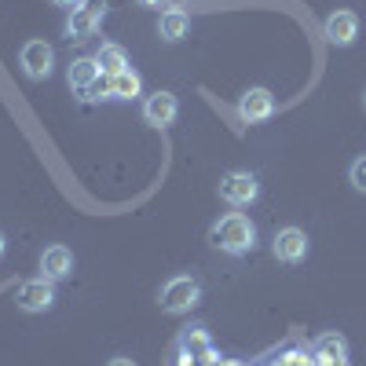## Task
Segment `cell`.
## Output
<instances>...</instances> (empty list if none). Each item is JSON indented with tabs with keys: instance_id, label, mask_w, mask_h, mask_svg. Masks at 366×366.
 I'll return each instance as SVG.
<instances>
[{
	"instance_id": "cell-1",
	"label": "cell",
	"mask_w": 366,
	"mask_h": 366,
	"mask_svg": "<svg viewBox=\"0 0 366 366\" xmlns=\"http://www.w3.org/2000/svg\"><path fill=\"white\" fill-rule=\"evenodd\" d=\"M209 246L227 257H246L257 249V224L246 212H224V217L209 227Z\"/></svg>"
},
{
	"instance_id": "cell-2",
	"label": "cell",
	"mask_w": 366,
	"mask_h": 366,
	"mask_svg": "<svg viewBox=\"0 0 366 366\" xmlns=\"http://www.w3.org/2000/svg\"><path fill=\"white\" fill-rule=\"evenodd\" d=\"M198 300H202V286L194 274H172L158 293V304L165 315H187Z\"/></svg>"
},
{
	"instance_id": "cell-3",
	"label": "cell",
	"mask_w": 366,
	"mask_h": 366,
	"mask_svg": "<svg viewBox=\"0 0 366 366\" xmlns=\"http://www.w3.org/2000/svg\"><path fill=\"white\" fill-rule=\"evenodd\" d=\"M220 198L231 205V209H246L260 198V179L246 169H234L220 179Z\"/></svg>"
},
{
	"instance_id": "cell-4",
	"label": "cell",
	"mask_w": 366,
	"mask_h": 366,
	"mask_svg": "<svg viewBox=\"0 0 366 366\" xmlns=\"http://www.w3.org/2000/svg\"><path fill=\"white\" fill-rule=\"evenodd\" d=\"M15 308L26 312V315H44V312H51V308H55V282H48V279H29V282H22L19 293H15Z\"/></svg>"
},
{
	"instance_id": "cell-5",
	"label": "cell",
	"mask_w": 366,
	"mask_h": 366,
	"mask_svg": "<svg viewBox=\"0 0 366 366\" xmlns=\"http://www.w3.org/2000/svg\"><path fill=\"white\" fill-rule=\"evenodd\" d=\"M19 66L29 81H44L55 70V48L48 41H26L19 51Z\"/></svg>"
},
{
	"instance_id": "cell-6",
	"label": "cell",
	"mask_w": 366,
	"mask_h": 366,
	"mask_svg": "<svg viewBox=\"0 0 366 366\" xmlns=\"http://www.w3.org/2000/svg\"><path fill=\"white\" fill-rule=\"evenodd\" d=\"M308 234H304L300 227H282L274 231V242H271V253L279 264H304L308 260Z\"/></svg>"
},
{
	"instance_id": "cell-7",
	"label": "cell",
	"mask_w": 366,
	"mask_h": 366,
	"mask_svg": "<svg viewBox=\"0 0 366 366\" xmlns=\"http://www.w3.org/2000/svg\"><path fill=\"white\" fill-rule=\"evenodd\" d=\"M176 117H179V99L172 96V92H162V88H158L154 96L143 99V121H147V125L169 129Z\"/></svg>"
},
{
	"instance_id": "cell-8",
	"label": "cell",
	"mask_w": 366,
	"mask_h": 366,
	"mask_svg": "<svg viewBox=\"0 0 366 366\" xmlns=\"http://www.w3.org/2000/svg\"><path fill=\"white\" fill-rule=\"evenodd\" d=\"M274 96L267 88H249L246 96L238 99V114H242V121H249V125H260V121H271L274 117Z\"/></svg>"
},
{
	"instance_id": "cell-9",
	"label": "cell",
	"mask_w": 366,
	"mask_h": 366,
	"mask_svg": "<svg viewBox=\"0 0 366 366\" xmlns=\"http://www.w3.org/2000/svg\"><path fill=\"white\" fill-rule=\"evenodd\" d=\"M359 37V15L355 11H333L326 19V41L337 48H352Z\"/></svg>"
},
{
	"instance_id": "cell-10",
	"label": "cell",
	"mask_w": 366,
	"mask_h": 366,
	"mask_svg": "<svg viewBox=\"0 0 366 366\" xmlns=\"http://www.w3.org/2000/svg\"><path fill=\"white\" fill-rule=\"evenodd\" d=\"M179 352L187 355V359H194V362H220L217 359V348H212L209 333H205V326H187V330H183Z\"/></svg>"
},
{
	"instance_id": "cell-11",
	"label": "cell",
	"mask_w": 366,
	"mask_h": 366,
	"mask_svg": "<svg viewBox=\"0 0 366 366\" xmlns=\"http://www.w3.org/2000/svg\"><path fill=\"white\" fill-rule=\"evenodd\" d=\"M70 271H74V253H70L66 246H48V249L41 253V279L63 282Z\"/></svg>"
},
{
	"instance_id": "cell-12",
	"label": "cell",
	"mask_w": 366,
	"mask_h": 366,
	"mask_svg": "<svg viewBox=\"0 0 366 366\" xmlns=\"http://www.w3.org/2000/svg\"><path fill=\"white\" fill-rule=\"evenodd\" d=\"M187 34H191V15L183 11V8H165L162 19H158V37L169 41V44H176V41L187 37Z\"/></svg>"
},
{
	"instance_id": "cell-13",
	"label": "cell",
	"mask_w": 366,
	"mask_h": 366,
	"mask_svg": "<svg viewBox=\"0 0 366 366\" xmlns=\"http://www.w3.org/2000/svg\"><path fill=\"white\" fill-rule=\"evenodd\" d=\"M99 22H103V15H96V11H88L84 4H77L70 15H66V37L70 41H88L92 34H96V29H99Z\"/></svg>"
},
{
	"instance_id": "cell-14",
	"label": "cell",
	"mask_w": 366,
	"mask_h": 366,
	"mask_svg": "<svg viewBox=\"0 0 366 366\" xmlns=\"http://www.w3.org/2000/svg\"><path fill=\"white\" fill-rule=\"evenodd\" d=\"M99 77H103V70H99L96 59H74V63L66 66V84H70L74 92H81V96H84V92L96 84Z\"/></svg>"
},
{
	"instance_id": "cell-15",
	"label": "cell",
	"mask_w": 366,
	"mask_h": 366,
	"mask_svg": "<svg viewBox=\"0 0 366 366\" xmlns=\"http://www.w3.org/2000/svg\"><path fill=\"white\" fill-rule=\"evenodd\" d=\"M96 63H99V70H103L107 77H114V74H121V70H129V55H125V48H121V44H103V48L96 51Z\"/></svg>"
},
{
	"instance_id": "cell-16",
	"label": "cell",
	"mask_w": 366,
	"mask_h": 366,
	"mask_svg": "<svg viewBox=\"0 0 366 366\" xmlns=\"http://www.w3.org/2000/svg\"><path fill=\"white\" fill-rule=\"evenodd\" d=\"M312 355L315 359H333V355H348V341L341 337L337 330H330V333H319L315 345H312Z\"/></svg>"
},
{
	"instance_id": "cell-17",
	"label": "cell",
	"mask_w": 366,
	"mask_h": 366,
	"mask_svg": "<svg viewBox=\"0 0 366 366\" xmlns=\"http://www.w3.org/2000/svg\"><path fill=\"white\" fill-rule=\"evenodd\" d=\"M110 84H114V99H136L139 92H143V77H139L132 66L121 70V74H114Z\"/></svg>"
},
{
	"instance_id": "cell-18",
	"label": "cell",
	"mask_w": 366,
	"mask_h": 366,
	"mask_svg": "<svg viewBox=\"0 0 366 366\" xmlns=\"http://www.w3.org/2000/svg\"><path fill=\"white\" fill-rule=\"evenodd\" d=\"M348 183H352L359 194H366V154H359V158L348 165Z\"/></svg>"
},
{
	"instance_id": "cell-19",
	"label": "cell",
	"mask_w": 366,
	"mask_h": 366,
	"mask_svg": "<svg viewBox=\"0 0 366 366\" xmlns=\"http://www.w3.org/2000/svg\"><path fill=\"white\" fill-rule=\"evenodd\" d=\"M84 99H114V84H110V77L103 74L96 84H92V88L84 92Z\"/></svg>"
},
{
	"instance_id": "cell-20",
	"label": "cell",
	"mask_w": 366,
	"mask_h": 366,
	"mask_svg": "<svg viewBox=\"0 0 366 366\" xmlns=\"http://www.w3.org/2000/svg\"><path fill=\"white\" fill-rule=\"evenodd\" d=\"M315 366H348L345 355H333V359H315Z\"/></svg>"
},
{
	"instance_id": "cell-21",
	"label": "cell",
	"mask_w": 366,
	"mask_h": 366,
	"mask_svg": "<svg viewBox=\"0 0 366 366\" xmlns=\"http://www.w3.org/2000/svg\"><path fill=\"white\" fill-rule=\"evenodd\" d=\"M107 366H136V359H129V355H114Z\"/></svg>"
},
{
	"instance_id": "cell-22",
	"label": "cell",
	"mask_w": 366,
	"mask_h": 366,
	"mask_svg": "<svg viewBox=\"0 0 366 366\" xmlns=\"http://www.w3.org/2000/svg\"><path fill=\"white\" fill-rule=\"evenodd\" d=\"M51 4H55V8H70V11H74V8L81 4V0H51Z\"/></svg>"
},
{
	"instance_id": "cell-23",
	"label": "cell",
	"mask_w": 366,
	"mask_h": 366,
	"mask_svg": "<svg viewBox=\"0 0 366 366\" xmlns=\"http://www.w3.org/2000/svg\"><path fill=\"white\" fill-rule=\"evenodd\" d=\"M4 249H8V238H4V234H0V257H4Z\"/></svg>"
},
{
	"instance_id": "cell-24",
	"label": "cell",
	"mask_w": 366,
	"mask_h": 366,
	"mask_svg": "<svg viewBox=\"0 0 366 366\" xmlns=\"http://www.w3.org/2000/svg\"><path fill=\"white\" fill-rule=\"evenodd\" d=\"M143 4H147V8H154V4H162V0H143Z\"/></svg>"
},
{
	"instance_id": "cell-25",
	"label": "cell",
	"mask_w": 366,
	"mask_h": 366,
	"mask_svg": "<svg viewBox=\"0 0 366 366\" xmlns=\"http://www.w3.org/2000/svg\"><path fill=\"white\" fill-rule=\"evenodd\" d=\"M362 103H366V96H362Z\"/></svg>"
}]
</instances>
